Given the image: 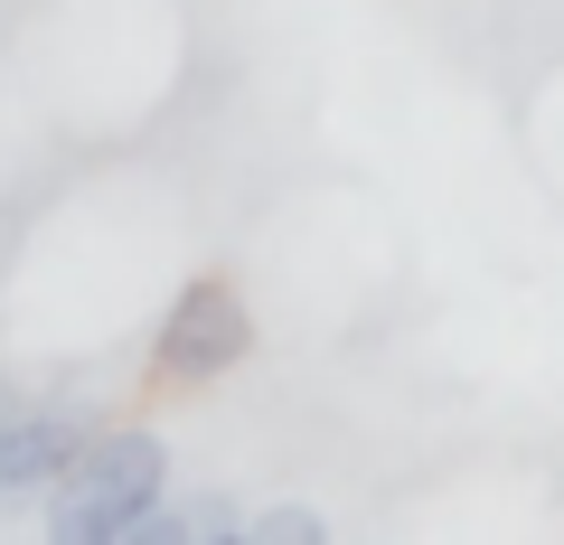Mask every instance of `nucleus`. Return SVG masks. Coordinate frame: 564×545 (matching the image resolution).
<instances>
[{
  "label": "nucleus",
  "instance_id": "3",
  "mask_svg": "<svg viewBox=\"0 0 564 545\" xmlns=\"http://www.w3.org/2000/svg\"><path fill=\"white\" fill-rule=\"evenodd\" d=\"M85 414H66V404H39V414H0V517H20L29 499H47L57 489V470L85 451Z\"/></svg>",
  "mask_w": 564,
  "mask_h": 545
},
{
  "label": "nucleus",
  "instance_id": "1",
  "mask_svg": "<svg viewBox=\"0 0 564 545\" xmlns=\"http://www.w3.org/2000/svg\"><path fill=\"white\" fill-rule=\"evenodd\" d=\"M161 499H170V443L141 424H113V433H85V451L57 470L39 508L57 545H122V526Z\"/></svg>",
  "mask_w": 564,
  "mask_h": 545
},
{
  "label": "nucleus",
  "instance_id": "4",
  "mask_svg": "<svg viewBox=\"0 0 564 545\" xmlns=\"http://www.w3.org/2000/svg\"><path fill=\"white\" fill-rule=\"evenodd\" d=\"M245 536L254 545H329V517L321 508H263V517H245Z\"/></svg>",
  "mask_w": 564,
  "mask_h": 545
},
{
  "label": "nucleus",
  "instance_id": "5",
  "mask_svg": "<svg viewBox=\"0 0 564 545\" xmlns=\"http://www.w3.org/2000/svg\"><path fill=\"white\" fill-rule=\"evenodd\" d=\"M180 517H188V545H198V536H245V508L236 499H188Z\"/></svg>",
  "mask_w": 564,
  "mask_h": 545
},
{
  "label": "nucleus",
  "instance_id": "2",
  "mask_svg": "<svg viewBox=\"0 0 564 545\" xmlns=\"http://www.w3.org/2000/svg\"><path fill=\"white\" fill-rule=\"evenodd\" d=\"M254 348V310H245L236 283H188L180 302H170L161 339H151V367H161L170 385H207L226 377V367Z\"/></svg>",
  "mask_w": 564,
  "mask_h": 545
}]
</instances>
